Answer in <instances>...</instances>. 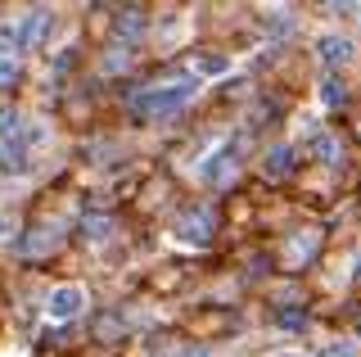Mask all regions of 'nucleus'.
<instances>
[{
	"mask_svg": "<svg viewBox=\"0 0 361 357\" xmlns=\"http://www.w3.org/2000/svg\"><path fill=\"white\" fill-rule=\"evenodd\" d=\"M190 95H195V82H172V86H158V91H140L131 109L140 118H167V114H176Z\"/></svg>",
	"mask_w": 361,
	"mask_h": 357,
	"instance_id": "f257e3e1",
	"label": "nucleus"
},
{
	"mask_svg": "<svg viewBox=\"0 0 361 357\" xmlns=\"http://www.w3.org/2000/svg\"><path fill=\"white\" fill-rule=\"evenodd\" d=\"M18 82V63L14 59H0V91H5V86H14Z\"/></svg>",
	"mask_w": 361,
	"mask_h": 357,
	"instance_id": "dca6fc26",
	"label": "nucleus"
},
{
	"mask_svg": "<svg viewBox=\"0 0 361 357\" xmlns=\"http://www.w3.org/2000/svg\"><path fill=\"white\" fill-rule=\"evenodd\" d=\"M18 136H23L18 114H0V140H18Z\"/></svg>",
	"mask_w": 361,
	"mask_h": 357,
	"instance_id": "2eb2a0df",
	"label": "nucleus"
},
{
	"mask_svg": "<svg viewBox=\"0 0 361 357\" xmlns=\"http://www.w3.org/2000/svg\"><path fill=\"white\" fill-rule=\"evenodd\" d=\"M199 68H203V73H221L226 59H212V54H208V59H199Z\"/></svg>",
	"mask_w": 361,
	"mask_h": 357,
	"instance_id": "6ab92c4d",
	"label": "nucleus"
},
{
	"mask_svg": "<svg viewBox=\"0 0 361 357\" xmlns=\"http://www.w3.org/2000/svg\"><path fill=\"white\" fill-rule=\"evenodd\" d=\"M262 32H271V37H289L293 18L285 14V9H267V14H262Z\"/></svg>",
	"mask_w": 361,
	"mask_h": 357,
	"instance_id": "1a4fd4ad",
	"label": "nucleus"
},
{
	"mask_svg": "<svg viewBox=\"0 0 361 357\" xmlns=\"http://www.w3.org/2000/svg\"><path fill=\"white\" fill-rule=\"evenodd\" d=\"M127 63H131V54H127V50H118V54H113V59H109V73H118V68H127Z\"/></svg>",
	"mask_w": 361,
	"mask_h": 357,
	"instance_id": "a211bd4d",
	"label": "nucleus"
},
{
	"mask_svg": "<svg viewBox=\"0 0 361 357\" xmlns=\"http://www.w3.org/2000/svg\"><path fill=\"white\" fill-rule=\"evenodd\" d=\"M0 172H27V154H23L18 140H0Z\"/></svg>",
	"mask_w": 361,
	"mask_h": 357,
	"instance_id": "0eeeda50",
	"label": "nucleus"
},
{
	"mask_svg": "<svg viewBox=\"0 0 361 357\" xmlns=\"http://www.w3.org/2000/svg\"><path fill=\"white\" fill-rule=\"evenodd\" d=\"M280 326L285 330H307V312L302 308H280Z\"/></svg>",
	"mask_w": 361,
	"mask_h": 357,
	"instance_id": "4468645a",
	"label": "nucleus"
},
{
	"mask_svg": "<svg viewBox=\"0 0 361 357\" xmlns=\"http://www.w3.org/2000/svg\"><path fill=\"white\" fill-rule=\"evenodd\" d=\"M176 236L185 240V244H199V249H203V244L212 240V213H208V208H199V213H190V217H185V222L176 226Z\"/></svg>",
	"mask_w": 361,
	"mask_h": 357,
	"instance_id": "20e7f679",
	"label": "nucleus"
},
{
	"mask_svg": "<svg viewBox=\"0 0 361 357\" xmlns=\"http://www.w3.org/2000/svg\"><path fill=\"white\" fill-rule=\"evenodd\" d=\"M307 154H312V159H321V163H338V140L334 136H316L307 145Z\"/></svg>",
	"mask_w": 361,
	"mask_h": 357,
	"instance_id": "f8f14e48",
	"label": "nucleus"
},
{
	"mask_svg": "<svg viewBox=\"0 0 361 357\" xmlns=\"http://www.w3.org/2000/svg\"><path fill=\"white\" fill-rule=\"evenodd\" d=\"M50 32H54V14L50 9H32V14L23 18V50H37Z\"/></svg>",
	"mask_w": 361,
	"mask_h": 357,
	"instance_id": "7ed1b4c3",
	"label": "nucleus"
},
{
	"mask_svg": "<svg viewBox=\"0 0 361 357\" xmlns=\"http://www.w3.org/2000/svg\"><path fill=\"white\" fill-rule=\"evenodd\" d=\"M316 54H321L325 68H343V63H353V41L348 37H321L316 41Z\"/></svg>",
	"mask_w": 361,
	"mask_h": 357,
	"instance_id": "39448f33",
	"label": "nucleus"
},
{
	"mask_svg": "<svg viewBox=\"0 0 361 357\" xmlns=\"http://www.w3.org/2000/svg\"><path fill=\"white\" fill-rule=\"evenodd\" d=\"M18 50H23V18H9V23H0V59Z\"/></svg>",
	"mask_w": 361,
	"mask_h": 357,
	"instance_id": "6e6552de",
	"label": "nucleus"
},
{
	"mask_svg": "<svg viewBox=\"0 0 361 357\" xmlns=\"http://www.w3.org/2000/svg\"><path fill=\"white\" fill-rule=\"evenodd\" d=\"M118 32H122V37H140V32H145V14H140V9H122Z\"/></svg>",
	"mask_w": 361,
	"mask_h": 357,
	"instance_id": "ddd939ff",
	"label": "nucleus"
},
{
	"mask_svg": "<svg viewBox=\"0 0 361 357\" xmlns=\"http://www.w3.org/2000/svg\"><path fill=\"white\" fill-rule=\"evenodd\" d=\"M262 167H267V176H289V167H293V150H285V145H280V150H271Z\"/></svg>",
	"mask_w": 361,
	"mask_h": 357,
	"instance_id": "9b49d317",
	"label": "nucleus"
},
{
	"mask_svg": "<svg viewBox=\"0 0 361 357\" xmlns=\"http://www.w3.org/2000/svg\"><path fill=\"white\" fill-rule=\"evenodd\" d=\"M321 104H330V109L348 104V86L338 82V77H325V82H321Z\"/></svg>",
	"mask_w": 361,
	"mask_h": 357,
	"instance_id": "9d476101",
	"label": "nucleus"
},
{
	"mask_svg": "<svg viewBox=\"0 0 361 357\" xmlns=\"http://www.w3.org/2000/svg\"><path fill=\"white\" fill-rule=\"evenodd\" d=\"M357 14H361V9H357Z\"/></svg>",
	"mask_w": 361,
	"mask_h": 357,
	"instance_id": "aec40b11",
	"label": "nucleus"
},
{
	"mask_svg": "<svg viewBox=\"0 0 361 357\" xmlns=\"http://www.w3.org/2000/svg\"><path fill=\"white\" fill-rule=\"evenodd\" d=\"M82 308H86V289H82V285H59V289L50 294V317H54V321L77 317Z\"/></svg>",
	"mask_w": 361,
	"mask_h": 357,
	"instance_id": "f03ea898",
	"label": "nucleus"
},
{
	"mask_svg": "<svg viewBox=\"0 0 361 357\" xmlns=\"http://www.w3.org/2000/svg\"><path fill=\"white\" fill-rule=\"evenodd\" d=\"M321 357H353V344H325Z\"/></svg>",
	"mask_w": 361,
	"mask_h": 357,
	"instance_id": "f3484780",
	"label": "nucleus"
},
{
	"mask_svg": "<svg viewBox=\"0 0 361 357\" xmlns=\"http://www.w3.org/2000/svg\"><path fill=\"white\" fill-rule=\"evenodd\" d=\"M203 176H208L212 186L235 181V154H217V159H208V163H203Z\"/></svg>",
	"mask_w": 361,
	"mask_h": 357,
	"instance_id": "423d86ee",
	"label": "nucleus"
}]
</instances>
